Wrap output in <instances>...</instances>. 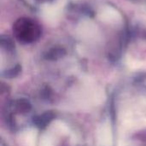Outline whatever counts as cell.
Masks as SVG:
<instances>
[{
	"instance_id": "6da1fadb",
	"label": "cell",
	"mask_w": 146,
	"mask_h": 146,
	"mask_svg": "<svg viewBox=\"0 0 146 146\" xmlns=\"http://www.w3.org/2000/svg\"><path fill=\"white\" fill-rule=\"evenodd\" d=\"M15 38L21 43L31 44L37 41L42 33L40 25L32 18L21 17L13 25Z\"/></svg>"
},
{
	"instance_id": "7a4b0ae2",
	"label": "cell",
	"mask_w": 146,
	"mask_h": 146,
	"mask_svg": "<svg viewBox=\"0 0 146 146\" xmlns=\"http://www.w3.org/2000/svg\"><path fill=\"white\" fill-rule=\"evenodd\" d=\"M37 1H39V2H41V3H43V2H49V1H50V0H37Z\"/></svg>"
}]
</instances>
